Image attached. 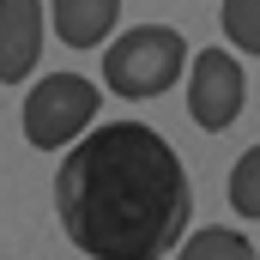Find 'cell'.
<instances>
[{
	"mask_svg": "<svg viewBox=\"0 0 260 260\" xmlns=\"http://www.w3.org/2000/svg\"><path fill=\"white\" fill-rule=\"evenodd\" d=\"M43 0H0V85H18L43 55Z\"/></svg>",
	"mask_w": 260,
	"mask_h": 260,
	"instance_id": "obj_5",
	"label": "cell"
},
{
	"mask_svg": "<svg viewBox=\"0 0 260 260\" xmlns=\"http://www.w3.org/2000/svg\"><path fill=\"white\" fill-rule=\"evenodd\" d=\"M230 206L242 218H260V145H248L236 164H230Z\"/></svg>",
	"mask_w": 260,
	"mask_h": 260,
	"instance_id": "obj_8",
	"label": "cell"
},
{
	"mask_svg": "<svg viewBox=\"0 0 260 260\" xmlns=\"http://www.w3.org/2000/svg\"><path fill=\"white\" fill-rule=\"evenodd\" d=\"M224 37L242 55H260V0H224Z\"/></svg>",
	"mask_w": 260,
	"mask_h": 260,
	"instance_id": "obj_9",
	"label": "cell"
},
{
	"mask_svg": "<svg viewBox=\"0 0 260 260\" xmlns=\"http://www.w3.org/2000/svg\"><path fill=\"white\" fill-rule=\"evenodd\" d=\"M182 67H188L182 30H170V24H133L103 55V85L115 97H127V103H145V97H164L182 79Z\"/></svg>",
	"mask_w": 260,
	"mask_h": 260,
	"instance_id": "obj_2",
	"label": "cell"
},
{
	"mask_svg": "<svg viewBox=\"0 0 260 260\" xmlns=\"http://www.w3.org/2000/svg\"><path fill=\"white\" fill-rule=\"evenodd\" d=\"M248 103V73L230 49H200L194 73H188V115L206 133H224Z\"/></svg>",
	"mask_w": 260,
	"mask_h": 260,
	"instance_id": "obj_4",
	"label": "cell"
},
{
	"mask_svg": "<svg viewBox=\"0 0 260 260\" xmlns=\"http://www.w3.org/2000/svg\"><path fill=\"white\" fill-rule=\"evenodd\" d=\"M194 182L145 121H97L55 170V218L91 260H157L188 236Z\"/></svg>",
	"mask_w": 260,
	"mask_h": 260,
	"instance_id": "obj_1",
	"label": "cell"
},
{
	"mask_svg": "<svg viewBox=\"0 0 260 260\" xmlns=\"http://www.w3.org/2000/svg\"><path fill=\"white\" fill-rule=\"evenodd\" d=\"M176 260H260V248L242 230H230V224H206V230H194L176 248Z\"/></svg>",
	"mask_w": 260,
	"mask_h": 260,
	"instance_id": "obj_7",
	"label": "cell"
},
{
	"mask_svg": "<svg viewBox=\"0 0 260 260\" xmlns=\"http://www.w3.org/2000/svg\"><path fill=\"white\" fill-rule=\"evenodd\" d=\"M121 18V0H49V24L67 49H97Z\"/></svg>",
	"mask_w": 260,
	"mask_h": 260,
	"instance_id": "obj_6",
	"label": "cell"
},
{
	"mask_svg": "<svg viewBox=\"0 0 260 260\" xmlns=\"http://www.w3.org/2000/svg\"><path fill=\"white\" fill-rule=\"evenodd\" d=\"M97 85L85 73H49L24 97V139L37 151H67L97 127Z\"/></svg>",
	"mask_w": 260,
	"mask_h": 260,
	"instance_id": "obj_3",
	"label": "cell"
}]
</instances>
